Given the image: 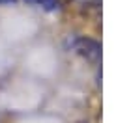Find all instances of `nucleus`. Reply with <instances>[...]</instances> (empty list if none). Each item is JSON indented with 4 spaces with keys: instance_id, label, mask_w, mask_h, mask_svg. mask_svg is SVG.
Segmentation results:
<instances>
[{
    "instance_id": "nucleus-2",
    "label": "nucleus",
    "mask_w": 131,
    "mask_h": 123,
    "mask_svg": "<svg viewBox=\"0 0 131 123\" xmlns=\"http://www.w3.org/2000/svg\"><path fill=\"white\" fill-rule=\"evenodd\" d=\"M25 2L36 6V8H41L45 11H56V9H60V6H62L60 0H25Z\"/></svg>"
},
{
    "instance_id": "nucleus-3",
    "label": "nucleus",
    "mask_w": 131,
    "mask_h": 123,
    "mask_svg": "<svg viewBox=\"0 0 131 123\" xmlns=\"http://www.w3.org/2000/svg\"><path fill=\"white\" fill-rule=\"evenodd\" d=\"M15 0H0V6H4V4H13Z\"/></svg>"
},
{
    "instance_id": "nucleus-1",
    "label": "nucleus",
    "mask_w": 131,
    "mask_h": 123,
    "mask_svg": "<svg viewBox=\"0 0 131 123\" xmlns=\"http://www.w3.org/2000/svg\"><path fill=\"white\" fill-rule=\"evenodd\" d=\"M69 49L79 56L86 58L88 62H99L101 58V45L92 37H73L69 43Z\"/></svg>"
}]
</instances>
